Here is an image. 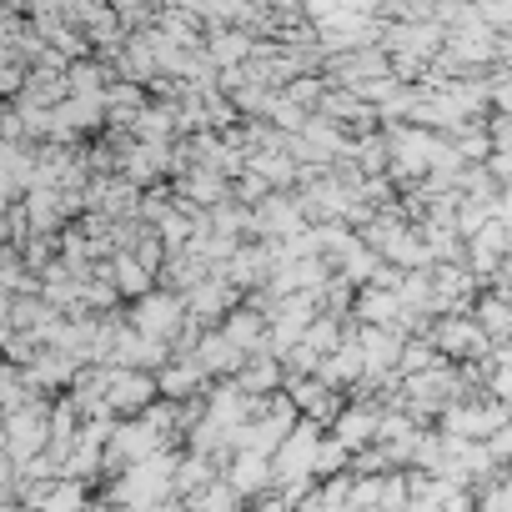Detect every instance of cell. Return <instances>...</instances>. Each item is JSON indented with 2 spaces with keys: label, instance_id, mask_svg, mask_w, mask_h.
<instances>
[{
  "label": "cell",
  "instance_id": "9c48e42d",
  "mask_svg": "<svg viewBox=\"0 0 512 512\" xmlns=\"http://www.w3.org/2000/svg\"><path fill=\"white\" fill-rule=\"evenodd\" d=\"M377 432H382V407L377 402H347V412L337 417V427H332V437L357 457V452H367V447H377Z\"/></svg>",
  "mask_w": 512,
  "mask_h": 512
},
{
  "label": "cell",
  "instance_id": "4fadbf2b",
  "mask_svg": "<svg viewBox=\"0 0 512 512\" xmlns=\"http://www.w3.org/2000/svg\"><path fill=\"white\" fill-rule=\"evenodd\" d=\"M106 272H111V282H116V292H121V302H131V307H136L141 297H151V292H156V287H151L156 277H151V272H146V267L136 262V256H131V251H116V256H111V262H106Z\"/></svg>",
  "mask_w": 512,
  "mask_h": 512
},
{
  "label": "cell",
  "instance_id": "30bf717a",
  "mask_svg": "<svg viewBox=\"0 0 512 512\" xmlns=\"http://www.w3.org/2000/svg\"><path fill=\"white\" fill-rule=\"evenodd\" d=\"M196 362H201V372H206L211 382H226V377H241L246 352H241V347H231L221 327H211V332L201 337V347H196Z\"/></svg>",
  "mask_w": 512,
  "mask_h": 512
},
{
  "label": "cell",
  "instance_id": "8fae6325",
  "mask_svg": "<svg viewBox=\"0 0 512 512\" xmlns=\"http://www.w3.org/2000/svg\"><path fill=\"white\" fill-rule=\"evenodd\" d=\"M206 56H211L216 71H236V66H246V61L256 56V36H251V31H226V26H216V31H206Z\"/></svg>",
  "mask_w": 512,
  "mask_h": 512
},
{
  "label": "cell",
  "instance_id": "5b68a950",
  "mask_svg": "<svg viewBox=\"0 0 512 512\" xmlns=\"http://www.w3.org/2000/svg\"><path fill=\"white\" fill-rule=\"evenodd\" d=\"M297 231H307V211H302L297 191H277L251 211V241H287Z\"/></svg>",
  "mask_w": 512,
  "mask_h": 512
},
{
  "label": "cell",
  "instance_id": "5bb4252c",
  "mask_svg": "<svg viewBox=\"0 0 512 512\" xmlns=\"http://www.w3.org/2000/svg\"><path fill=\"white\" fill-rule=\"evenodd\" d=\"M352 472V452L327 432V442H322V452H317V482H332V477H347Z\"/></svg>",
  "mask_w": 512,
  "mask_h": 512
},
{
  "label": "cell",
  "instance_id": "9a60e30c",
  "mask_svg": "<svg viewBox=\"0 0 512 512\" xmlns=\"http://www.w3.org/2000/svg\"><path fill=\"white\" fill-rule=\"evenodd\" d=\"M487 452H492V457H497L502 467H512V422H507V427H502V432H497V437L487 442Z\"/></svg>",
  "mask_w": 512,
  "mask_h": 512
},
{
  "label": "cell",
  "instance_id": "6da1fadb",
  "mask_svg": "<svg viewBox=\"0 0 512 512\" xmlns=\"http://www.w3.org/2000/svg\"><path fill=\"white\" fill-rule=\"evenodd\" d=\"M191 317H186V297H176V292H151V297H141L136 307H131V327L146 337V342H176L181 337V327H186Z\"/></svg>",
  "mask_w": 512,
  "mask_h": 512
},
{
  "label": "cell",
  "instance_id": "ba28073f",
  "mask_svg": "<svg viewBox=\"0 0 512 512\" xmlns=\"http://www.w3.org/2000/svg\"><path fill=\"white\" fill-rule=\"evenodd\" d=\"M171 191H176L186 206H196V211H216V206H226V201L236 196V181H226V176L211 171V166H196L191 176L171 181Z\"/></svg>",
  "mask_w": 512,
  "mask_h": 512
},
{
  "label": "cell",
  "instance_id": "7a4b0ae2",
  "mask_svg": "<svg viewBox=\"0 0 512 512\" xmlns=\"http://www.w3.org/2000/svg\"><path fill=\"white\" fill-rule=\"evenodd\" d=\"M51 417H56V397L36 402L31 412L6 417V457L11 462H31L51 447Z\"/></svg>",
  "mask_w": 512,
  "mask_h": 512
},
{
  "label": "cell",
  "instance_id": "3957f363",
  "mask_svg": "<svg viewBox=\"0 0 512 512\" xmlns=\"http://www.w3.org/2000/svg\"><path fill=\"white\" fill-rule=\"evenodd\" d=\"M427 342H432L447 362H487V357H492V337L482 332L477 317H442Z\"/></svg>",
  "mask_w": 512,
  "mask_h": 512
},
{
  "label": "cell",
  "instance_id": "7c38bea8",
  "mask_svg": "<svg viewBox=\"0 0 512 512\" xmlns=\"http://www.w3.org/2000/svg\"><path fill=\"white\" fill-rule=\"evenodd\" d=\"M357 342H362L367 372H397V367H402V352H407V337H402V332L362 327V332H357Z\"/></svg>",
  "mask_w": 512,
  "mask_h": 512
},
{
  "label": "cell",
  "instance_id": "277c9868",
  "mask_svg": "<svg viewBox=\"0 0 512 512\" xmlns=\"http://www.w3.org/2000/svg\"><path fill=\"white\" fill-rule=\"evenodd\" d=\"M322 442H327V427H317V422L302 417V427H297V432L282 442V452L272 457V462H277V487L302 482V477H317V452H322Z\"/></svg>",
  "mask_w": 512,
  "mask_h": 512
},
{
  "label": "cell",
  "instance_id": "52a82bcc",
  "mask_svg": "<svg viewBox=\"0 0 512 512\" xmlns=\"http://www.w3.org/2000/svg\"><path fill=\"white\" fill-rule=\"evenodd\" d=\"M226 482L236 487V497L251 507V502H267L277 492V462L272 457H256V452H236L231 467H226Z\"/></svg>",
  "mask_w": 512,
  "mask_h": 512
},
{
  "label": "cell",
  "instance_id": "8992f818",
  "mask_svg": "<svg viewBox=\"0 0 512 512\" xmlns=\"http://www.w3.org/2000/svg\"><path fill=\"white\" fill-rule=\"evenodd\" d=\"M287 397L297 402V412L307 417V422H317V427H337V417L347 412V392H337V387H327L322 377H302V382H287Z\"/></svg>",
  "mask_w": 512,
  "mask_h": 512
}]
</instances>
